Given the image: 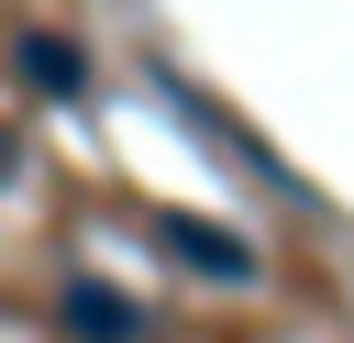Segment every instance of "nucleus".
Returning a JSON list of instances; mask_svg holds the SVG:
<instances>
[{
  "mask_svg": "<svg viewBox=\"0 0 354 343\" xmlns=\"http://www.w3.org/2000/svg\"><path fill=\"white\" fill-rule=\"evenodd\" d=\"M144 232H155L188 277H221V288H254V277H266V254H254L232 221H210V210H144Z\"/></svg>",
  "mask_w": 354,
  "mask_h": 343,
  "instance_id": "f257e3e1",
  "label": "nucleus"
},
{
  "mask_svg": "<svg viewBox=\"0 0 354 343\" xmlns=\"http://www.w3.org/2000/svg\"><path fill=\"white\" fill-rule=\"evenodd\" d=\"M155 89H166V100H177V111H188V133H199V144H210V155H232V166H243V177H254V188H277V199H310V177H299V166H277V155H266V144H254V133H243V122H232V111H210V100H199V89H188V77H177V66H155Z\"/></svg>",
  "mask_w": 354,
  "mask_h": 343,
  "instance_id": "f03ea898",
  "label": "nucleus"
},
{
  "mask_svg": "<svg viewBox=\"0 0 354 343\" xmlns=\"http://www.w3.org/2000/svg\"><path fill=\"white\" fill-rule=\"evenodd\" d=\"M55 321H66L77 343H144V332H155V310H144V299H122V288H111V277H88V266L55 288Z\"/></svg>",
  "mask_w": 354,
  "mask_h": 343,
  "instance_id": "7ed1b4c3",
  "label": "nucleus"
},
{
  "mask_svg": "<svg viewBox=\"0 0 354 343\" xmlns=\"http://www.w3.org/2000/svg\"><path fill=\"white\" fill-rule=\"evenodd\" d=\"M11 77H22L33 100H88V44H77V33H22V44H11Z\"/></svg>",
  "mask_w": 354,
  "mask_h": 343,
  "instance_id": "20e7f679",
  "label": "nucleus"
},
{
  "mask_svg": "<svg viewBox=\"0 0 354 343\" xmlns=\"http://www.w3.org/2000/svg\"><path fill=\"white\" fill-rule=\"evenodd\" d=\"M11 166H22V144H11V133H0V177H11Z\"/></svg>",
  "mask_w": 354,
  "mask_h": 343,
  "instance_id": "39448f33",
  "label": "nucleus"
}]
</instances>
